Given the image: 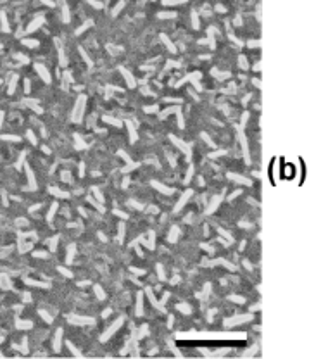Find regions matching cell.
<instances>
[{
	"mask_svg": "<svg viewBox=\"0 0 309 359\" xmlns=\"http://www.w3.org/2000/svg\"><path fill=\"white\" fill-rule=\"evenodd\" d=\"M250 97H252V95H250V93H247V95L243 97V100H242V102H243V104H247V102L250 100Z\"/></svg>",
	"mask_w": 309,
	"mask_h": 359,
	"instance_id": "cell-38",
	"label": "cell"
},
{
	"mask_svg": "<svg viewBox=\"0 0 309 359\" xmlns=\"http://www.w3.org/2000/svg\"><path fill=\"white\" fill-rule=\"evenodd\" d=\"M74 140H76V148H85V147H86V144L83 142V138H81L78 133H74Z\"/></svg>",
	"mask_w": 309,
	"mask_h": 359,
	"instance_id": "cell-16",
	"label": "cell"
},
{
	"mask_svg": "<svg viewBox=\"0 0 309 359\" xmlns=\"http://www.w3.org/2000/svg\"><path fill=\"white\" fill-rule=\"evenodd\" d=\"M169 140H173V144L176 145V147H178V148H180V150L187 155V157H190V145H187L185 142H181V140H180V138H176L174 135H169Z\"/></svg>",
	"mask_w": 309,
	"mask_h": 359,
	"instance_id": "cell-2",
	"label": "cell"
},
{
	"mask_svg": "<svg viewBox=\"0 0 309 359\" xmlns=\"http://www.w3.org/2000/svg\"><path fill=\"white\" fill-rule=\"evenodd\" d=\"M259 45H261L259 40H250V41H247V47H252V48H254V47H259Z\"/></svg>",
	"mask_w": 309,
	"mask_h": 359,
	"instance_id": "cell-30",
	"label": "cell"
},
{
	"mask_svg": "<svg viewBox=\"0 0 309 359\" xmlns=\"http://www.w3.org/2000/svg\"><path fill=\"white\" fill-rule=\"evenodd\" d=\"M192 24H194L195 30H199V14L195 10H192Z\"/></svg>",
	"mask_w": 309,
	"mask_h": 359,
	"instance_id": "cell-20",
	"label": "cell"
},
{
	"mask_svg": "<svg viewBox=\"0 0 309 359\" xmlns=\"http://www.w3.org/2000/svg\"><path fill=\"white\" fill-rule=\"evenodd\" d=\"M228 178L233 180V181H237V183H243V185H249V183H250L249 178H243V176H240V175H233V173H228Z\"/></svg>",
	"mask_w": 309,
	"mask_h": 359,
	"instance_id": "cell-9",
	"label": "cell"
},
{
	"mask_svg": "<svg viewBox=\"0 0 309 359\" xmlns=\"http://www.w3.org/2000/svg\"><path fill=\"white\" fill-rule=\"evenodd\" d=\"M119 71H121V74L124 76V79H126V83H128V86L130 88H133V86H137V81H135V78L130 74V71L126 69V68H123V66H119Z\"/></svg>",
	"mask_w": 309,
	"mask_h": 359,
	"instance_id": "cell-3",
	"label": "cell"
},
{
	"mask_svg": "<svg viewBox=\"0 0 309 359\" xmlns=\"http://www.w3.org/2000/svg\"><path fill=\"white\" fill-rule=\"evenodd\" d=\"M259 69H261V62H257V64L254 66V71H259Z\"/></svg>",
	"mask_w": 309,
	"mask_h": 359,
	"instance_id": "cell-41",
	"label": "cell"
},
{
	"mask_svg": "<svg viewBox=\"0 0 309 359\" xmlns=\"http://www.w3.org/2000/svg\"><path fill=\"white\" fill-rule=\"evenodd\" d=\"M161 40L166 43V47H168V50H169L171 54H176V52H178V47H176V45H173V41L169 40V36H168V35H164V33H162V35H161Z\"/></svg>",
	"mask_w": 309,
	"mask_h": 359,
	"instance_id": "cell-6",
	"label": "cell"
},
{
	"mask_svg": "<svg viewBox=\"0 0 309 359\" xmlns=\"http://www.w3.org/2000/svg\"><path fill=\"white\" fill-rule=\"evenodd\" d=\"M225 154H226V150H216V152L211 154V157H219V155H225Z\"/></svg>",
	"mask_w": 309,
	"mask_h": 359,
	"instance_id": "cell-32",
	"label": "cell"
},
{
	"mask_svg": "<svg viewBox=\"0 0 309 359\" xmlns=\"http://www.w3.org/2000/svg\"><path fill=\"white\" fill-rule=\"evenodd\" d=\"M232 300H235V302H243V299H240V297H230Z\"/></svg>",
	"mask_w": 309,
	"mask_h": 359,
	"instance_id": "cell-39",
	"label": "cell"
},
{
	"mask_svg": "<svg viewBox=\"0 0 309 359\" xmlns=\"http://www.w3.org/2000/svg\"><path fill=\"white\" fill-rule=\"evenodd\" d=\"M62 180H68V183L71 181V175L69 173H62Z\"/></svg>",
	"mask_w": 309,
	"mask_h": 359,
	"instance_id": "cell-37",
	"label": "cell"
},
{
	"mask_svg": "<svg viewBox=\"0 0 309 359\" xmlns=\"http://www.w3.org/2000/svg\"><path fill=\"white\" fill-rule=\"evenodd\" d=\"M164 5H178V3H185V0H164Z\"/></svg>",
	"mask_w": 309,
	"mask_h": 359,
	"instance_id": "cell-24",
	"label": "cell"
},
{
	"mask_svg": "<svg viewBox=\"0 0 309 359\" xmlns=\"http://www.w3.org/2000/svg\"><path fill=\"white\" fill-rule=\"evenodd\" d=\"M104 121H105L107 124H112V126H116V128H121V126H123V123H121L119 119H116V117H111V116H104Z\"/></svg>",
	"mask_w": 309,
	"mask_h": 359,
	"instance_id": "cell-10",
	"label": "cell"
},
{
	"mask_svg": "<svg viewBox=\"0 0 309 359\" xmlns=\"http://www.w3.org/2000/svg\"><path fill=\"white\" fill-rule=\"evenodd\" d=\"M16 57H17L21 62H28V57H24V55H21V54H16Z\"/></svg>",
	"mask_w": 309,
	"mask_h": 359,
	"instance_id": "cell-35",
	"label": "cell"
},
{
	"mask_svg": "<svg viewBox=\"0 0 309 359\" xmlns=\"http://www.w3.org/2000/svg\"><path fill=\"white\" fill-rule=\"evenodd\" d=\"M124 124H126V128H128V133H130V142H131V144H135V142L138 140V135H137V130H135V124H133L131 121H126Z\"/></svg>",
	"mask_w": 309,
	"mask_h": 359,
	"instance_id": "cell-5",
	"label": "cell"
},
{
	"mask_svg": "<svg viewBox=\"0 0 309 359\" xmlns=\"http://www.w3.org/2000/svg\"><path fill=\"white\" fill-rule=\"evenodd\" d=\"M86 107V95H79L76 100V106L73 109V121L74 123H81L83 121V112Z\"/></svg>",
	"mask_w": 309,
	"mask_h": 359,
	"instance_id": "cell-1",
	"label": "cell"
},
{
	"mask_svg": "<svg viewBox=\"0 0 309 359\" xmlns=\"http://www.w3.org/2000/svg\"><path fill=\"white\" fill-rule=\"evenodd\" d=\"M62 14H64V16H62V21H64V23H69V21H71V16H69V9H68L66 3L62 5Z\"/></svg>",
	"mask_w": 309,
	"mask_h": 359,
	"instance_id": "cell-17",
	"label": "cell"
},
{
	"mask_svg": "<svg viewBox=\"0 0 309 359\" xmlns=\"http://www.w3.org/2000/svg\"><path fill=\"white\" fill-rule=\"evenodd\" d=\"M159 17H161V19H173V17H176V12H171V10L159 12Z\"/></svg>",
	"mask_w": 309,
	"mask_h": 359,
	"instance_id": "cell-14",
	"label": "cell"
},
{
	"mask_svg": "<svg viewBox=\"0 0 309 359\" xmlns=\"http://www.w3.org/2000/svg\"><path fill=\"white\" fill-rule=\"evenodd\" d=\"M41 23H43V16L40 14V16H38V17L35 19L33 23H31V24L28 26V30H26V31H28V33H31V31H35V30H36L38 26H41Z\"/></svg>",
	"mask_w": 309,
	"mask_h": 359,
	"instance_id": "cell-8",
	"label": "cell"
},
{
	"mask_svg": "<svg viewBox=\"0 0 309 359\" xmlns=\"http://www.w3.org/2000/svg\"><path fill=\"white\" fill-rule=\"evenodd\" d=\"M166 102H171V104H176V106H180L181 104V100L180 99H174V97H168V99H164Z\"/></svg>",
	"mask_w": 309,
	"mask_h": 359,
	"instance_id": "cell-29",
	"label": "cell"
},
{
	"mask_svg": "<svg viewBox=\"0 0 309 359\" xmlns=\"http://www.w3.org/2000/svg\"><path fill=\"white\" fill-rule=\"evenodd\" d=\"M124 5H126L124 2H118V5H116V7H114L112 10H111V14H112V17H116V16L119 14V10H121V9H123Z\"/></svg>",
	"mask_w": 309,
	"mask_h": 359,
	"instance_id": "cell-15",
	"label": "cell"
},
{
	"mask_svg": "<svg viewBox=\"0 0 309 359\" xmlns=\"http://www.w3.org/2000/svg\"><path fill=\"white\" fill-rule=\"evenodd\" d=\"M35 69L38 71V74L41 76V79H43L45 83H50V74H48L47 68H45L43 64H35Z\"/></svg>",
	"mask_w": 309,
	"mask_h": 359,
	"instance_id": "cell-4",
	"label": "cell"
},
{
	"mask_svg": "<svg viewBox=\"0 0 309 359\" xmlns=\"http://www.w3.org/2000/svg\"><path fill=\"white\" fill-rule=\"evenodd\" d=\"M78 50H79V54H81V57L85 59V62H86V66H88V68H92V66H93V62H92V59L88 57V54L85 52V48H83V47H78Z\"/></svg>",
	"mask_w": 309,
	"mask_h": 359,
	"instance_id": "cell-11",
	"label": "cell"
},
{
	"mask_svg": "<svg viewBox=\"0 0 309 359\" xmlns=\"http://www.w3.org/2000/svg\"><path fill=\"white\" fill-rule=\"evenodd\" d=\"M154 186H156V188H159V190H161V192H164V193H171V192H173L171 188H166V186H162V185H159V183H156V181H154Z\"/></svg>",
	"mask_w": 309,
	"mask_h": 359,
	"instance_id": "cell-22",
	"label": "cell"
},
{
	"mask_svg": "<svg viewBox=\"0 0 309 359\" xmlns=\"http://www.w3.org/2000/svg\"><path fill=\"white\" fill-rule=\"evenodd\" d=\"M252 85H254L256 88H261V79H259V78H254V79H252Z\"/></svg>",
	"mask_w": 309,
	"mask_h": 359,
	"instance_id": "cell-33",
	"label": "cell"
},
{
	"mask_svg": "<svg viewBox=\"0 0 309 359\" xmlns=\"http://www.w3.org/2000/svg\"><path fill=\"white\" fill-rule=\"evenodd\" d=\"M238 66H240L243 71H247V69H249V61H247V57H245V55H238Z\"/></svg>",
	"mask_w": 309,
	"mask_h": 359,
	"instance_id": "cell-13",
	"label": "cell"
},
{
	"mask_svg": "<svg viewBox=\"0 0 309 359\" xmlns=\"http://www.w3.org/2000/svg\"><path fill=\"white\" fill-rule=\"evenodd\" d=\"M216 10H218V12H225V10H226V7H225V5H221V3H218V5H216Z\"/></svg>",
	"mask_w": 309,
	"mask_h": 359,
	"instance_id": "cell-34",
	"label": "cell"
},
{
	"mask_svg": "<svg viewBox=\"0 0 309 359\" xmlns=\"http://www.w3.org/2000/svg\"><path fill=\"white\" fill-rule=\"evenodd\" d=\"M92 24H93V21H90V19H88V21H85V23H83V24H81L76 31H74V35H81V33H83V31H86V28H88V26H92Z\"/></svg>",
	"mask_w": 309,
	"mask_h": 359,
	"instance_id": "cell-12",
	"label": "cell"
},
{
	"mask_svg": "<svg viewBox=\"0 0 309 359\" xmlns=\"http://www.w3.org/2000/svg\"><path fill=\"white\" fill-rule=\"evenodd\" d=\"M180 110H181V107H180V106H171V107L164 109L162 112H159V117H162V119H164V117H168L169 114H176V112H180Z\"/></svg>",
	"mask_w": 309,
	"mask_h": 359,
	"instance_id": "cell-7",
	"label": "cell"
},
{
	"mask_svg": "<svg viewBox=\"0 0 309 359\" xmlns=\"http://www.w3.org/2000/svg\"><path fill=\"white\" fill-rule=\"evenodd\" d=\"M2 138L3 140H10V142H19V137H16V135H12V137L10 135H3Z\"/></svg>",
	"mask_w": 309,
	"mask_h": 359,
	"instance_id": "cell-26",
	"label": "cell"
},
{
	"mask_svg": "<svg viewBox=\"0 0 309 359\" xmlns=\"http://www.w3.org/2000/svg\"><path fill=\"white\" fill-rule=\"evenodd\" d=\"M235 24H237V26H240V24H242V17H240V16L235 19Z\"/></svg>",
	"mask_w": 309,
	"mask_h": 359,
	"instance_id": "cell-40",
	"label": "cell"
},
{
	"mask_svg": "<svg viewBox=\"0 0 309 359\" xmlns=\"http://www.w3.org/2000/svg\"><path fill=\"white\" fill-rule=\"evenodd\" d=\"M28 138L31 140V144H36V138H35V135L31 133V131H28Z\"/></svg>",
	"mask_w": 309,
	"mask_h": 359,
	"instance_id": "cell-36",
	"label": "cell"
},
{
	"mask_svg": "<svg viewBox=\"0 0 309 359\" xmlns=\"http://www.w3.org/2000/svg\"><path fill=\"white\" fill-rule=\"evenodd\" d=\"M178 235H180V231H178V228L174 226V228H173V230H171V233H169V240H171V242H174Z\"/></svg>",
	"mask_w": 309,
	"mask_h": 359,
	"instance_id": "cell-23",
	"label": "cell"
},
{
	"mask_svg": "<svg viewBox=\"0 0 309 359\" xmlns=\"http://www.w3.org/2000/svg\"><path fill=\"white\" fill-rule=\"evenodd\" d=\"M45 3H47V5H50V7H52V5H55V2H50V0H45Z\"/></svg>",
	"mask_w": 309,
	"mask_h": 359,
	"instance_id": "cell-42",
	"label": "cell"
},
{
	"mask_svg": "<svg viewBox=\"0 0 309 359\" xmlns=\"http://www.w3.org/2000/svg\"><path fill=\"white\" fill-rule=\"evenodd\" d=\"M59 57H61V66H68V59H66L64 50H62V47H61V45H59Z\"/></svg>",
	"mask_w": 309,
	"mask_h": 359,
	"instance_id": "cell-21",
	"label": "cell"
},
{
	"mask_svg": "<svg viewBox=\"0 0 309 359\" xmlns=\"http://www.w3.org/2000/svg\"><path fill=\"white\" fill-rule=\"evenodd\" d=\"M200 137H202V138H204V140H206V142H207V145H211V147H214V142H212V140L209 138V135H207V133H200Z\"/></svg>",
	"mask_w": 309,
	"mask_h": 359,
	"instance_id": "cell-28",
	"label": "cell"
},
{
	"mask_svg": "<svg viewBox=\"0 0 309 359\" xmlns=\"http://www.w3.org/2000/svg\"><path fill=\"white\" fill-rule=\"evenodd\" d=\"M211 72H212V76H216V78H219V79H223V78H228V76H230V72H219L216 68H214V69H211Z\"/></svg>",
	"mask_w": 309,
	"mask_h": 359,
	"instance_id": "cell-18",
	"label": "cell"
},
{
	"mask_svg": "<svg viewBox=\"0 0 309 359\" xmlns=\"http://www.w3.org/2000/svg\"><path fill=\"white\" fill-rule=\"evenodd\" d=\"M88 3H90L92 7H95V9H102V7H104V3H102V2H95V0H90Z\"/></svg>",
	"mask_w": 309,
	"mask_h": 359,
	"instance_id": "cell-27",
	"label": "cell"
},
{
	"mask_svg": "<svg viewBox=\"0 0 309 359\" xmlns=\"http://www.w3.org/2000/svg\"><path fill=\"white\" fill-rule=\"evenodd\" d=\"M143 110H145L147 114H156V112L159 110V106H156V104H154V106H145Z\"/></svg>",
	"mask_w": 309,
	"mask_h": 359,
	"instance_id": "cell-19",
	"label": "cell"
},
{
	"mask_svg": "<svg viewBox=\"0 0 309 359\" xmlns=\"http://www.w3.org/2000/svg\"><path fill=\"white\" fill-rule=\"evenodd\" d=\"M23 43H24L26 47H31V48H35V47H38V41H36V40H24Z\"/></svg>",
	"mask_w": 309,
	"mask_h": 359,
	"instance_id": "cell-25",
	"label": "cell"
},
{
	"mask_svg": "<svg viewBox=\"0 0 309 359\" xmlns=\"http://www.w3.org/2000/svg\"><path fill=\"white\" fill-rule=\"evenodd\" d=\"M247 119H249V112H243V114H242V124L238 128H243V124L247 123Z\"/></svg>",
	"mask_w": 309,
	"mask_h": 359,
	"instance_id": "cell-31",
	"label": "cell"
}]
</instances>
